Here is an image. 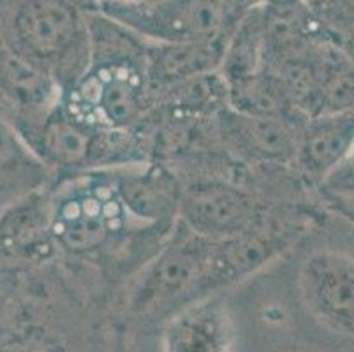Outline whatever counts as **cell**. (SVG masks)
Segmentation results:
<instances>
[{"label":"cell","mask_w":354,"mask_h":352,"mask_svg":"<svg viewBox=\"0 0 354 352\" xmlns=\"http://www.w3.org/2000/svg\"><path fill=\"white\" fill-rule=\"evenodd\" d=\"M88 69L64 93V104L92 124L138 129L153 108L147 74L148 41L97 11L90 15Z\"/></svg>","instance_id":"1"},{"label":"cell","mask_w":354,"mask_h":352,"mask_svg":"<svg viewBox=\"0 0 354 352\" xmlns=\"http://www.w3.org/2000/svg\"><path fill=\"white\" fill-rule=\"evenodd\" d=\"M95 0H0V43L69 92L90 64Z\"/></svg>","instance_id":"2"},{"label":"cell","mask_w":354,"mask_h":352,"mask_svg":"<svg viewBox=\"0 0 354 352\" xmlns=\"http://www.w3.org/2000/svg\"><path fill=\"white\" fill-rule=\"evenodd\" d=\"M51 190L57 250L78 257L97 256L125 232L138 231L115 196L108 169L62 178Z\"/></svg>","instance_id":"3"},{"label":"cell","mask_w":354,"mask_h":352,"mask_svg":"<svg viewBox=\"0 0 354 352\" xmlns=\"http://www.w3.org/2000/svg\"><path fill=\"white\" fill-rule=\"evenodd\" d=\"M214 240L199 237L180 221L141 268L129 306L136 315L183 308L201 299V286L210 264Z\"/></svg>","instance_id":"4"},{"label":"cell","mask_w":354,"mask_h":352,"mask_svg":"<svg viewBox=\"0 0 354 352\" xmlns=\"http://www.w3.org/2000/svg\"><path fill=\"white\" fill-rule=\"evenodd\" d=\"M95 8L148 43H208L231 34L218 0H150Z\"/></svg>","instance_id":"5"},{"label":"cell","mask_w":354,"mask_h":352,"mask_svg":"<svg viewBox=\"0 0 354 352\" xmlns=\"http://www.w3.org/2000/svg\"><path fill=\"white\" fill-rule=\"evenodd\" d=\"M178 221L199 237L214 241L243 237L268 222L252 190L218 176L183 183Z\"/></svg>","instance_id":"6"},{"label":"cell","mask_w":354,"mask_h":352,"mask_svg":"<svg viewBox=\"0 0 354 352\" xmlns=\"http://www.w3.org/2000/svg\"><path fill=\"white\" fill-rule=\"evenodd\" d=\"M115 196L138 231L169 232L180 215L183 182L156 160L108 169Z\"/></svg>","instance_id":"7"},{"label":"cell","mask_w":354,"mask_h":352,"mask_svg":"<svg viewBox=\"0 0 354 352\" xmlns=\"http://www.w3.org/2000/svg\"><path fill=\"white\" fill-rule=\"evenodd\" d=\"M298 287L314 319L354 337V257L330 248L312 252L300 266Z\"/></svg>","instance_id":"8"},{"label":"cell","mask_w":354,"mask_h":352,"mask_svg":"<svg viewBox=\"0 0 354 352\" xmlns=\"http://www.w3.org/2000/svg\"><path fill=\"white\" fill-rule=\"evenodd\" d=\"M301 122L250 116L226 108L214 120V134L222 148L243 164L289 166L296 159Z\"/></svg>","instance_id":"9"},{"label":"cell","mask_w":354,"mask_h":352,"mask_svg":"<svg viewBox=\"0 0 354 352\" xmlns=\"http://www.w3.org/2000/svg\"><path fill=\"white\" fill-rule=\"evenodd\" d=\"M298 232L286 224L266 222L259 229L233 240L215 241L201 286V299L254 275L282 256Z\"/></svg>","instance_id":"10"},{"label":"cell","mask_w":354,"mask_h":352,"mask_svg":"<svg viewBox=\"0 0 354 352\" xmlns=\"http://www.w3.org/2000/svg\"><path fill=\"white\" fill-rule=\"evenodd\" d=\"M55 252L50 183L28 190L0 208V259L32 263L50 259Z\"/></svg>","instance_id":"11"},{"label":"cell","mask_w":354,"mask_h":352,"mask_svg":"<svg viewBox=\"0 0 354 352\" xmlns=\"http://www.w3.org/2000/svg\"><path fill=\"white\" fill-rule=\"evenodd\" d=\"M231 337L226 306L210 296L171 315L164 329V352H227Z\"/></svg>","instance_id":"12"},{"label":"cell","mask_w":354,"mask_h":352,"mask_svg":"<svg viewBox=\"0 0 354 352\" xmlns=\"http://www.w3.org/2000/svg\"><path fill=\"white\" fill-rule=\"evenodd\" d=\"M354 143V109L307 118L298 125L296 167L314 182L342 160Z\"/></svg>","instance_id":"13"},{"label":"cell","mask_w":354,"mask_h":352,"mask_svg":"<svg viewBox=\"0 0 354 352\" xmlns=\"http://www.w3.org/2000/svg\"><path fill=\"white\" fill-rule=\"evenodd\" d=\"M226 39L208 43H148L147 74L152 97L182 82L218 71Z\"/></svg>","instance_id":"14"},{"label":"cell","mask_w":354,"mask_h":352,"mask_svg":"<svg viewBox=\"0 0 354 352\" xmlns=\"http://www.w3.org/2000/svg\"><path fill=\"white\" fill-rule=\"evenodd\" d=\"M230 89L218 71L201 74L164 90L153 99V113L189 122H212L230 108Z\"/></svg>","instance_id":"15"},{"label":"cell","mask_w":354,"mask_h":352,"mask_svg":"<svg viewBox=\"0 0 354 352\" xmlns=\"http://www.w3.org/2000/svg\"><path fill=\"white\" fill-rule=\"evenodd\" d=\"M266 69L265 8L249 12L226 39L218 73L227 83L256 76Z\"/></svg>","instance_id":"16"},{"label":"cell","mask_w":354,"mask_h":352,"mask_svg":"<svg viewBox=\"0 0 354 352\" xmlns=\"http://www.w3.org/2000/svg\"><path fill=\"white\" fill-rule=\"evenodd\" d=\"M227 102L233 111L250 116L304 122V118H300L292 109L279 77L268 69L240 82L227 83Z\"/></svg>","instance_id":"17"},{"label":"cell","mask_w":354,"mask_h":352,"mask_svg":"<svg viewBox=\"0 0 354 352\" xmlns=\"http://www.w3.org/2000/svg\"><path fill=\"white\" fill-rule=\"evenodd\" d=\"M50 174L0 111V183H11L18 192L25 194L48 185Z\"/></svg>","instance_id":"18"},{"label":"cell","mask_w":354,"mask_h":352,"mask_svg":"<svg viewBox=\"0 0 354 352\" xmlns=\"http://www.w3.org/2000/svg\"><path fill=\"white\" fill-rule=\"evenodd\" d=\"M321 187L337 198L354 199V143L330 173L321 180Z\"/></svg>","instance_id":"19"},{"label":"cell","mask_w":354,"mask_h":352,"mask_svg":"<svg viewBox=\"0 0 354 352\" xmlns=\"http://www.w3.org/2000/svg\"><path fill=\"white\" fill-rule=\"evenodd\" d=\"M222 6V11L226 15L230 30H233L240 19L245 18L249 12L256 11L259 8H265L270 0H218Z\"/></svg>","instance_id":"20"},{"label":"cell","mask_w":354,"mask_h":352,"mask_svg":"<svg viewBox=\"0 0 354 352\" xmlns=\"http://www.w3.org/2000/svg\"><path fill=\"white\" fill-rule=\"evenodd\" d=\"M150 0H95V6H138Z\"/></svg>","instance_id":"21"},{"label":"cell","mask_w":354,"mask_h":352,"mask_svg":"<svg viewBox=\"0 0 354 352\" xmlns=\"http://www.w3.org/2000/svg\"><path fill=\"white\" fill-rule=\"evenodd\" d=\"M4 306H6V296L2 295V293H0V314H2V310H4Z\"/></svg>","instance_id":"22"},{"label":"cell","mask_w":354,"mask_h":352,"mask_svg":"<svg viewBox=\"0 0 354 352\" xmlns=\"http://www.w3.org/2000/svg\"><path fill=\"white\" fill-rule=\"evenodd\" d=\"M305 2H307V4L310 6V8H312V6H314V2H315V0H305Z\"/></svg>","instance_id":"23"}]
</instances>
